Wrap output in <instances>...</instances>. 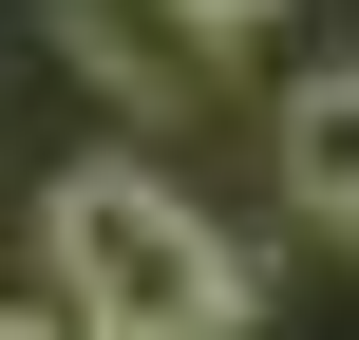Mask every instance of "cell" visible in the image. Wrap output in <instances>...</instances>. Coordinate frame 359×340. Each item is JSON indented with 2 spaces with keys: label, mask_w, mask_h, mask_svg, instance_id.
<instances>
[{
  "label": "cell",
  "mask_w": 359,
  "mask_h": 340,
  "mask_svg": "<svg viewBox=\"0 0 359 340\" xmlns=\"http://www.w3.org/2000/svg\"><path fill=\"white\" fill-rule=\"evenodd\" d=\"M57 38H76V57H95L133 114H208V57H227L189 0H57Z\"/></svg>",
  "instance_id": "cell-2"
},
{
  "label": "cell",
  "mask_w": 359,
  "mask_h": 340,
  "mask_svg": "<svg viewBox=\"0 0 359 340\" xmlns=\"http://www.w3.org/2000/svg\"><path fill=\"white\" fill-rule=\"evenodd\" d=\"M38 246H57V303L95 340H151V322H246V246L151 170V151H76L38 189Z\"/></svg>",
  "instance_id": "cell-1"
},
{
  "label": "cell",
  "mask_w": 359,
  "mask_h": 340,
  "mask_svg": "<svg viewBox=\"0 0 359 340\" xmlns=\"http://www.w3.org/2000/svg\"><path fill=\"white\" fill-rule=\"evenodd\" d=\"M0 340H95V322H76V303H0Z\"/></svg>",
  "instance_id": "cell-4"
},
{
  "label": "cell",
  "mask_w": 359,
  "mask_h": 340,
  "mask_svg": "<svg viewBox=\"0 0 359 340\" xmlns=\"http://www.w3.org/2000/svg\"><path fill=\"white\" fill-rule=\"evenodd\" d=\"M265 170H284V208L322 246H359V57H322L303 95H265Z\"/></svg>",
  "instance_id": "cell-3"
},
{
  "label": "cell",
  "mask_w": 359,
  "mask_h": 340,
  "mask_svg": "<svg viewBox=\"0 0 359 340\" xmlns=\"http://www.w3.org/2000/svg\"><path fill=\"white\" fill-rule=\"evenodd\" d=\"M189 19H208V38H265V19H284V0H189Z\"/></svg>",
  "instance_id": "cell-5"
}]
</instances>
